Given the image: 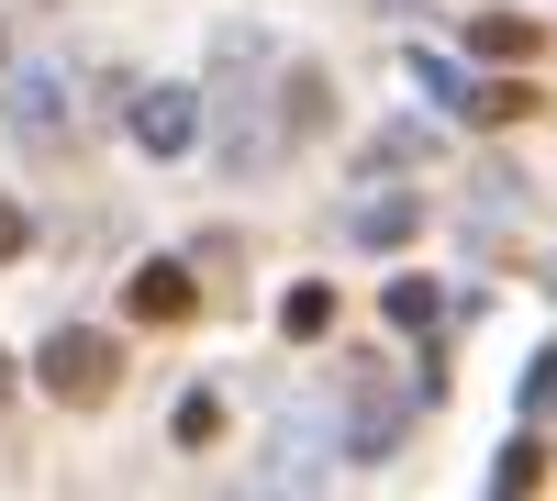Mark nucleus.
Instances as JSON below:
<instances>
[{"label": "nucleus", "instance_id": "0eeeda50", "mask_svg": "<svg viewBox=\"0 0 557 501\" xmlns=\"http://www.w3.org/2000/svg\"><path fill=\"white\" fill-rule=\"evenodd\" d=\"M323 123H335V89H323L312 67H290L278 78V134H323Z\"/></svg>", "mask_w": 557, "mask_h": 501}, {"label": "nucleus", "instance_id": "6ab92c4d", "mask_svg": "<svg viewBox=\"0 0 557 501\" xmlns=\"http://www.w3.org/2000/svg\"><path fill=\"white\" fill-rule=\"evenodd\" d=\"M0 401H12V368H0Z\"/></svg>", "mask_w": 557, "mask_h": 501}, {"label": "nucleus", "instance_id": "ddd939ff", "mask_svg": "<svg viewBox=\"0 0 557 501\" xmlns=\"http://www.w3.org/2000/svg\"><path fill=\"white\" fill-rule=\"evenodd\" d=\"M290 335H335V290H290V312H278Z\"/></svg>", "mask_w": 557, "mask_h": 501}, {"label": "nucleus", "instance_id": "f8f14e48", "mask_svg": "<svg viewBox=\"0 0 557 501\" xmlns=\"http://www.w3.org/2000/svg\"><path fill=\"white\" fill-rule=\"evenodd\" d=\"M168 435H178V446H212V435H223V401H212V390H178Z\"/></svg>", "mask_w": 557, "mask_h": 501}, {"label": "nucleus", "instance_id": "9d476101", "mask_svg": "<svg viewBox=\"0 0 557 501\" xmlns=\"http://www.w3.org/2000/svg\"><path fill=\"white\" fill-rule=\"evenodd\" d=\"M412 223H424V212H412L401 190L391 201H357V246H412Z\"/></svg>", "mask_w": 557, "mask_h": 501}, {"label": "nucleus", "instance_id": "9b49d317", "mask_svg": "<svg viewBox=\"0 0 557 501\" xmlns=\"http://www.w3.org/2000/svg\"><path fill=\"white\" fill-rule=\"evenodd\" d=\"M380 312H391L401 335H435V290H424V279H391V290H380Z\"/></svg>", "mask_w": 557, "mask_h": 501}, {"label": "nucleus", "instance_id": "f3484780", "mask_svg": "<svg viewBox=\"0 0 557 501\" xmlns=\"http://www.w3.org/2000/svg\"><path fill=\"white\" fill-rule=\"evenodd\" d=\"M412 78H424V89H435L446 112H457V89H469V67H446V57H412Z\"/></svg>", "mask_w": 557, "mask_h": 501}, {"label": "nucleus", "instance_id": "39448f33", "mask_svg": "<svg viewBox=\"0 0 557 501\" xmlns=\"http://www.w3.org/2000/svg\"><path fill=\"white\" fill-rule=\"evenodd\" d=\"M123 301H134V324H190V301H201V290H190V267H178V256H157V267H134V290H123Z\"/></svg>", "mask_w": 557, "mask_h": 501}, {"label": "nucleus", "instance_id": "aec40b11", "mask_svg": "<svg viewBox=\"0 0 557 501\" xmlns=\"http://www.w3.org/2000/svg\"><path fill=\"white\" fill-rule=\"evenodd\" d=\"M0 57H12V34H0Z\"/></svg>", "mask_w": 557, "mask_h": 501}, {"label": "nucleus", "instance_id": "f257e3e1", "mask_svg": "<svg viewBox=\"0 0 557 501\" xmlns=\"http://www.w3.org/2000/svg\"><path fill=\"white\" fill-rule=\"evenodd\" d=\"M34 379L57 390V401H78V413H101V401L123 390V346H112V335H89V324H67V335H45V346H34Z\"/></svg>", "mask_w": 557, "mask_h": 501}, {"label": "nucleus", "instance_id": "7ed1b4c3", "mask_svg": "<svg viewBox=\"0 0 557 501\" xmlns=\"http://www.w3.org/2000/svg\"><path fill=\"white\" fill-rule=\"evenodd\" d=\"M134 146H157V156H190L201 146V101H190V89H134Z\"/></svg>", "mask_w": 557, "mask_h": 501}, {"label": "nucleus", "instance_id": "a211bd4d", "mask_svg": "<svg viewBox=\"0 0 557 501\" xmlns=\"http://www.w3.org/2000/svg\"><path fill=\"white\" fill-rule=\"evenodd\" d=\"M23 246H34V223H23V201H0V267H12Z\"/></svg>", "mask_w": 557, "mask_h": 501}, {"label": "nucleus", "instance_id": "2eb2a0df", "mask_svg": "<svg viewBox=\"0 0 557 501\" xmlns=\"http://www.w3.org/2000/svg\"><path fill=\"white\" fill-rule=\"evenodd\" d=\"M535 479H546V446L513 435V446H502V490H535Z\"/></svg>", "mask_w": 557, "mask_h": 501}, {"label": "nucleus", "instance_id": "1a4fd4ad", "mask_svg": "<svg viewBox=\"0 0 557 501\" xmlns=\"http://www.w3.org/2000/svg\"><path fill=\"white\" fill-rule=\"evenodd\" d=\"M424 156H435L424 123H380V134H368V167H380V178H391V167H424Z\"/></svg>", "mask_w": 557, "mask_h": 501}, {"label": "nucleus", "instance_id": "4468645a", "mask_svg": "<svg viewBox=\"0 0 557 501\" xmlns=\"http://www.w3.org/2000/svg\"><path fill=\"white\" fill-rule=\"evenodd\" d=\"M469 212H524V178H513V167H480V190H469Z\"/></svg>", "mask_w": 557, "mask_h": 501}, {"label": "nucleus", "instance_id": "6e6552de", "mask_svg": "<svg viewBox=\"0 0 557 501\" xmlns=\"http://www.w3.org/2000/svg\"><path fill=\"white\" fill-rule=\"evenodd\" d=\"M535 45H546V34H535L524 12H480V57H491V67H524Z\"/></svg>", "mask_w": 557, "mask_h": 501}, {"label": "nucleus", "instance_id": "f03ea898", "mask_svg": "<svg viewBox=\"0 0 557 501\" xmlns=\"http://www.w3.org/2000/svg\"><path fill=\"white\" fill-rule=\"evenodd\" d=\"M12 146H34V156L78 146V112H67V67H23V78H12Z\"/></svg>", "mask_w": 557, "mask_h": 501}, {"label": "nucleus", "instance_id": "dca6fc26", "mask_svg": "<svg viewBox=\"0 0 557 501\" xmlns=\"http://www.w3.org/2000/svg\"><path fill=\"white\" fill-rule=\"evenodd\" d=\"M524 413H535V424L557 413V346H546V356H535V368H524Z\"/></svg>", "mask_w": 557, "mask_h": 501}, {"label": "nucleus", "instance_id": "20e7f679", "mask_svg": "<svg viewBox=\"0 0 557 501\" xmlns=\"http://www.w3.org/2000/svg\"><path fill=\"white\" fill-rule=\"evenodd\" d=\"M401 435H412V390L368 379V390H357V424H346V458H391Z\"/></svg>", "mask_w": 557, "mask_h": 501}, {"label": "nucleus", "instance_id": "423d86ee", "mask_svg": "<svg viewBox=\"0 0 557 501\" xmlns=\"http://www.w3.org/2000/svg\"><path fill=\"white\" fill-rule=\"evenodd\" d=\"M546 101V89L535 78H513V67H502V78H469V89H457V112H469V123H524Z\"/></svg>", "mask_w": 557, "mask_h": 501}]
</instances>
